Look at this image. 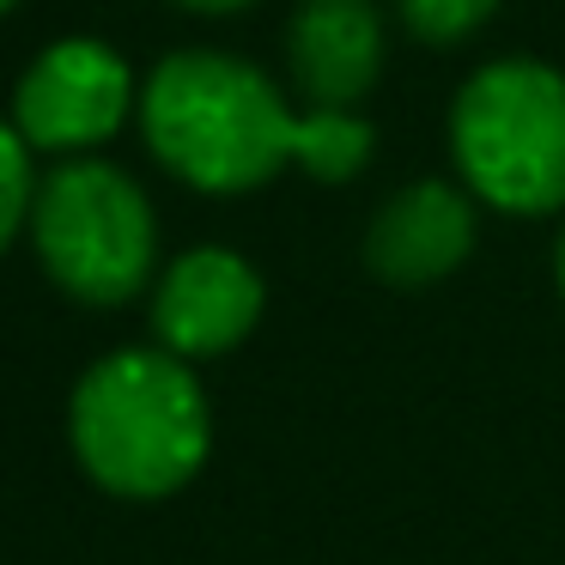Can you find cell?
Segmentation results:
<instances>
[{"label": "cell", "mask_w": 565, "mask_h": 565, "mask_svg": "<svg viewBox=\"0 0 565 565\" xmlns=\"http://www.w3.org/2000/svg\"><path fill=\"white\" fill-rule=\"evenodd\" d=\"M74 456L116 499H171L201 475L213 450L207 390L189 359L164 347L104 353L67 402Z\"/></svg>", "instance_id": "2"}, {"label": "cell", "mask_w": 565, "mask_h": 565, "mask_svg": "<svg viewBox=\"0 0 565 565\" xmlns=\"http://www.w3.org/2000/svg\"><path fill=\"white\" fill-rule=\"evenodd\" d=\"M390 67L377 0H298L286 19V74L305 110H359Z\"/></svg>", "instance_id": "8"}, {"label": "cell", "mask_w": 565, "mask_h": 565, "mask_svg": "<svg viewBox=\"0 0 565 565\" xmlns=\"http://www.w3.org/2000/svg\"><path fill=\"white\" fill-rule=\"evenodd\" d=\"M31 237L50 280L79 305H128L159 262L152 201L104 159H67L43 177L31 201Z\"/></svg>", "instance_id": "4"}, {"label": "cell", "mask_w": 565, "mask_h": 565, "mask_svg": "<svg viewBox=\"0 0 565 565\" xmlns=\"http://www.w3.org/2000/svg\"><path fill=\"white\" fill-rule=\"evenodd\" d=\"M177 7H189V13H244V7H256V0H177Z\"/></svg>", "instance_id": "11"}, {"label": "cell", "mask_w": 565, "mask_h": 565, "mask_svg": "<svg viewBox=\"0 0 565 565\" xmlns=\"http://www.w3.org/2000/svg\"><path fill=\"white\" fill-rule=\"evenodd\" d=\"M31 201H38V183H31V147L13 122H0V244L31 225Z\"/></svg>", "instance_id": "10"}, {"label": "cell", "mask_w": 565, "mask_h": 565, "mask_svg": "<svg viewBox=\"0 0 565 565\" xmlns=\"http://www.w3.org/2000/svg\"><path fill=\"white\" fill-rule=\"evenodd\" d=\"M140 135L177 183L201 195H249L280 171L353 183L377 159L359 110H292L262 67L220 50L164 55L140 86Z\"/></svg>", "instance_id": "1"}, {"label": "cell", "mask_w": 565, "mask_h": 565, "mask_svg": "<svg viewBox=\"0 0 565 565\" xmlns=\"http://www.w3.org/2000/svg\"><path fill=\"white\" fill-rule=\"evenodd\" d=\"M395 19L426 50H456L499 19V0H395Z\"/></svg>", "instance_id": "9"}, {"label": "cell", "mask_w": 565, "mask_h": 565, "mask_svg": "<svg viewBox=\"0 0 565 565\" xmlns=\"http://www.w3.org/2000/svg\"><path fill=\"white\" fill-rule=\"evenodd\" d=\"M13 7H19V0H0V13H13Z\"/></svg>", "instance_id": "13"}, {"label": "cell", "mask_w": 565, "mask_h": 565, "mask_svg": "<svg viewBox=\"0 0 565 565\" xmlns=\"http://www.w3.org/2000/svg\"><path fill=\"white\" fill-rule=\"evenodd\" d=\"M553 280H559V298H565V232H559V249H553Z\"/></svg>", "instance_id": "12"}, {"label": "cell", "mask_w": 565, "mask_h": 565, "mask_svg": "<svg viewBox=\"0 0 565 565\" xmlns=\"http://www.w3.org/2000/svg\"><path fill=\"white\" fill-rule=\"evenodd\" d=\"M135 74L128 62L98 38H62L25 67L13 92V128L25 147L43 152H79L110 140L135 110Z\"/></svg>", "instance_id": "5"}, {"label": "cell", "mask_w": 565, "mask_h": 565, "mask_svg": "<svg viewBox=\"0 0 565 565\" xmlns=\"http://www.w3.org/2000/svg\"><path fill=\"white\" fill-rule=\"evenodd\" d=\"M480 244V201L456 177H414L377 201L365 225V274L390 292H426L468 268Z\"/></svg>", "instance_id": "6"}, {"label": "cell", "mask_w": 565, "mask_h": 565, "mask_svg": "<svg viewBox=\"0 0 565 565\" xmlns=\"http://www.w3.org/2000/svg\"><path fill=\"white\" fill-rule=\"evenodd\" d=\"M268 305V286L249 268L237 249L201 244L183 249L171 268L159 274V292H152V334H159L164 353L177 359H220L232 347H244L262 322Z\"/></svg>", "instance_id": "7"}, {"label": "cell", "mask_w": 565, "mask_h": 565, "mask_svg": "<svg viewBox=\"0 0 565 565\" xmlns=\"http://www.w3.org/2000/svg\"><path fill=\"white\" fill-rule=\"evenodd\" d=\"M456 183L492 213H565V74L529 55L475 67L450 98Z\"/></svg>", "instance_id": "3"}]
</instances>
